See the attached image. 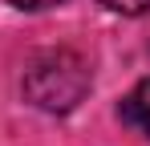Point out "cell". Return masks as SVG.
Instances as JSON below:
<instances>
[{"mask_svg": "<svg viewBox=\"0 0 150 146\" xmlns=\"http://www.w3.org/2000/svg\"><path fill=\"white\" fill-rule=\"evenodd\" d=\"M105 8H114V12H122V16H142L150 12V0H101Z\"/></svg>", "mask_w": 150, "mask_h": 146, "instance_id": "cell-3", "label": "cell"}, {"mask_svg": "<svg viewBox=\"0 0 150 146\" xmlns=\"http://www.w3.org/2000/svg\"><path fill=\"white\" fill-rule=\"evenodd\" d=\"M122 118L134 126V130H142L150 138V77L146 81H138L130 94H126V101H122Z\"/></svg>", "mask_w": 150, "mask_h": 146, "instance_id": "cell-2", "label": "cell"}, {"mask_svg": "<svg viewBox=\"0 0 150 146\" xmlns=\"http://www.w3.org/2000/svg\"><path fill=\"white\" fill-rule=\"evenodd\" d=\"M25 94L37 110L69 114L89 94V65L73 49H41L25 65Z\"/></svg>", "mask_w": 150, "mask_h": 146, "instance_id": "cell-1", "label": "cell"}, {"mask_svg": "<svg viewBox=\"0 0 150 146\" xmlns=\"http://www.w3.org/2000/svg\"><path fill=\"white\" fill-rule=\"evenodd\" d=\"M8 4H16V8H28V12H37V8H53V4H61V0H8Z\"/></svg>", "mask_w": 150, "mask_h": 146, "instance_id": "cell-4", "label": "cell"}]
</instances>
